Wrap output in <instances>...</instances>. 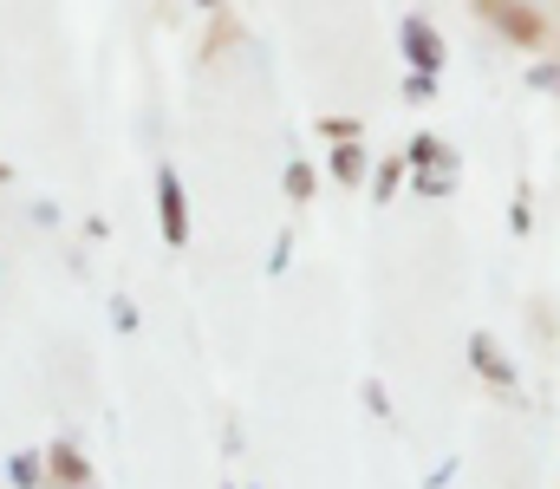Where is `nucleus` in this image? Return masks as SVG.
I'll return each instance as SVG.
<instances>
[{"label": "nucleus", "mask_w": 560, "mask_h": 489, "mask_svg": "<svg viewBox=\"0 0 560 489\" xmlns=\"http://www.w3.org/2000/svg\"><path fill=\"white\" fill-rule=\"evenodd\" d=\"M411 163H418V183L430 196H443V189L456 183V170H450L456 158H450V144H436V138H418V144H411Z\"/></svg>", "instance_id": "nucleus-1"}, {"label": "nucleus", "mask_w": 560, "mask_h": 489, "mask_svg": "<svg viewBox=\"0 0 560 489\" xmlns=\"http://www.w3.org/2000/svg\"><path fill=\"white\" fill-rule=\"evenodd\" d=\"M156 209H163V242H183V235H189V216H183V183H176V170H156Z\"/></svg>", "instance_id": "nucleus-2"}, {"label": "nucleus", "mask_w": 560, "mask_h": 489, "mask_svg": "<svg viewBox=\"0 0 560 489\" xmlns=\"http://www.w3.org/2000/svg\"><path fill=\"white\" fill-rule=\"evenodd\" d=\"M405 53H411V66H418L423 79H436V66H443V39H436V26L405 20Z\"/></svg>", "instance_id": "nucleus-3"}, {"label": "nucleus", "mask_w": 560, "mask_h": 489, "mask_svg": "<svg viewBox=\"0 0 560 489\" xmlns=\"http://www.w3.org/2000/svg\"><path fill=\"white\" fill-rule=\"evenodd\" d=\"M469 359H476V372H482V379H495V385H515V365H509V352H502L489 333H476V339H469Z\"/></svg>", "instance_id": "nucleus-4"}, {"label": "nucleus", "mask_w": 560, "mask_h": 489, "mask_svg": "<svg viewBox=\"0 0 560 489\" xmlns=\"http://www.w3.org/2000/svg\"><path fill=\"white\" fill-rule=\"evenodd\" d=\"M46 470H52V477H59L66 489H85V477H92V470H85V457H79L72 444H52V457H46Z\"/></svg>", "instance_id": "nucleus-5"}, {"label": "nucleus", "mask_w": 560, "mask_h": 489, "mask_svg": "<svg viewBox=\"0 0 560 489\" xmlns=\"http://www.w3.org/2000/svg\"><path fill=\"white\" fill-rule=\"evenodd\" d=\"M332 176H339V183H359V176H365V158H359L352 144H339V158H332Z\"/></svg>", "instance_id": "nucleus-6"}, {"label": "nucleus", "mask_w": 560, "mask_h": 489, "mask_svg": "<svg viewBox=\"0 0 560 489\" xmlns=\"http://www.w3.org/2000/svg\"><path fill=\"white\" fill-rule=\"evenodd\" d=\"M13 484H20V489L39 484V457H13Z\"/></svg>", "instance_id": "nucleus-7"}, {"label": "nucleus", "mask_w": 560, "mask_h": 489, "mask_svg": "<svg viewBox=\"0 0 560 489\" xmlns=\"http://www.w3.org/2000/svg\"><path fill=\"white\" fill-rule=\"evenodd\" d=\"M306 189H313V170H306V163H293V170H287V196H306Z\"/></svg>", "instance_id": "nucleus-8"}, {"label": "nucleus", "mask_w": 560, "mask_h": 489, "mask_svg": "<svg viewBox=\"0 0 560 489\" xmlns=\"http://www.w3.org/2000/svg\"><path fill=\"white\" fill-rule=\"evenodd\" d=\"M202 7H215V0H202Z\"/></svg>", "instance_id": "nucleus-9"}]
</instances>
